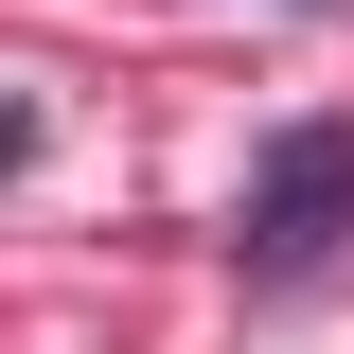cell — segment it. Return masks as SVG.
<instances>
[{"label":"cell","mask_w":354,"mask_h":354,"mask_svg":"<svg viewBox=\"0 0 354 354\" xmlns=\"http://www.w3.org/2000/svg\"><path fill=\"white\" fill-rule=\"evenodd\" d=\"M354 248V124H283L248 160V213H230V266L248 283H319Z\"/></svg>","instance_id":"1"}]
</instances>
